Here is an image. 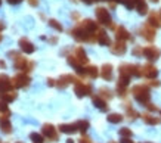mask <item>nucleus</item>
I'll return each instance as SVG.
<instances>
[{
    "instance_id": "1",
    "label": "nucleus",
    "mask_w": 161,
    "mask_h": 143,
    "mask_svg": "<svg viewBox=\"0 0 161 143\" xmlns=\"http://www.w3.org/2000/svg\"><path fill=\"white\" fill-rule=\"evenodd\" d=\"M132 93L135 96L139 103L147 105L149 103V99H151V93H149V87L148 86H143V84H137L132 89Z\"/></svg>"
},
{
    "instance_id": "2",
    "label": "nucleus",
    "mask_w": 161,
    "mask_h": 143,
    "mask_svg": "<svg viewBox=\"0 0 161 143\" xmlns=\"http://www.w3.org/2000/svg\"><path fill=\"white\" fill-rule=\"evenodd\" d=\"M95 12H96V18H98V21L102 25H107V27H109L111 30H115V28H117V27L114 25V22H112L111 15H109L108 9H105V8H96Z\"/></svg>"
},
{
    "instance_id": "3",
    "label": "nucleus",
    "mask_w": 161,
    "mask_h": 143,
    "mask_svg": "<svg viewBox=\"0 0 161 143\" xmlns=\"http://www.w3.org/2000/svg\"><path fill=\"white\" fill-rule=\"evenodd\" d=\"M14 66L15 69H19V71H24V72H28L34 68V62H28L25 58H18V59L14 61Z\"/></svg>"
},
{
    "instance_id": "4",
    "label": "nucleus",
    "mask_w": 161,
    "mask_h": 143,
    "mask_svg": "<svg viewBox=\"0 0 161 143\" xmlns=\"http://www.w3.org/2000/svg\"><path fill=\"white\" fill-rule=\"evenodd\" d=\"M74 93L77 94V98H84V96H89L92 94V86L90 84H84V83H77L75 87H74Z\"/></svg>"
},
{
    "instance_id": "5",
    "label": "nucleus",
    "mask_w": 161,
    "mask_h": 143,
    "mask_svg": "<svg viewBox=\"0 0 161 143\" xmlns=\"http://www.w3.org/2000/svg\"><path fill=\"white\" fill-rule=\"evenodd\" d=\"M30 77L28 75H25V74H18V75H15L14 78H12V84H14V87L15 89H22V87H27L30 84Z\"/></svg>"
},
{
    "instance_id": "6",
    "label": "nucleus",
    "mask_w": 161,
    "mask_h": 143,
    "mask_svg": "<svg viewBox=\"0 0 161 143\" xmlns=\"http://www.w3.org/2000/svg\"><path fill=\"white\" fill-rule=\"evenodd\" d=\"M142 55H143L147 59H149V61H155V59H158V58L161 56V50L157 49V47H154V46H147V47H143Z\"/></svg>"
},
{
    "instance_id": "7",
    "label": "nucleus",
    "mask_w": 161,
    "mask_h": 143,
    "mask_svg": "<svg viewBox=\"0 0 161 143\" xmlns=\"http://www.w3.org/2000/svg\"><path fill=\"white\" fill-rule=\"evenodd\" d=\"M141 35L143 37V39H147L148 41H152V40L155 39V28L147 22L145 25H142L141 27Z\"/></svg>"
},
{
    "instance_id": "8",
    "label": "nucleus",
    "mask_w": 161,
    "mask_h": 143,
    "mask_svg": "<svg viewBox=\"0 0 161 143\" xmlns=\"http://www.w3.org/2000/svg\"><path fill=\"white\" fill-rule=\"evenodd\" d=\"M42 131H43L44 136L47 139H50L52 142H56V140H58V133H56V130H55V127L52 124H44L43 128H42Z\"/></svg>"
},
{
    "instance_id": "9",
    "label": "nucleus",
    "mask_w": 161,
    "mask_h": 143,
    "mask_svg": "<svg viewBox=\"0 0 161 143\" xmlns=\"http://www.w3.org/2000/svg\"><path fill=\"white\" fill-rule=\"evenodd\" d=\"M14 89V84H12V80L8 77V75L2 74L0 75V93H5V92H9V90Z\"/></svg>"
},
{
    "instance_id": "10",
    "label": "nucleus",
    "mask_w": 161,
    "mask_h": 143,
    "mask_svg": "<svg viewBox=\"0 0 161 143\" xmlns=\"http://www.w3.org/2000/svg\"><path fill=\"white\" fill-rule=\"evenodd\" d=\"M157 74H158V69H157L154 65L147 64L145 66H142V75H143V77H147V78H149V80H154L157 77Z\"/></svg>"
},
{
    "instance_id": "11",
    "label": "nucleus",
    "mask_w": 161,
    "mask_h": 143,
    "mask_svg": "<svg viewBox=\"0 0 161 143\" xmlns=\"http://www.w3.org/2000/svg\"><path fill=\"white\" fill-rule=\"evenodd\" d=\"M109 49H111V53L117 55V56H120V55H124L126 53V43L124 41H120V40H117V43H114V45L109 46Z\"/></svg>"
},
{
    "instance_id": "12",
    "label": "nucleus",
    "mask_w": 161,
    "mask_h": 143,
    "mask_svg": "<svg viewBox=\"0 0 161 143\" xmlns=\"http://www.w3.org/2000/svg\"><path fill=\"white\" fill-rule=\"evenodd\" d=\"M19 47H21V50H22V52H25L27 55L34 53V50H36V47L33 46V43H31L28 39H25V37L19 39Z\"/></svg>"
},
{
    "instance_id": "13",
    "label": "nucleus",
    "mask_w": 161,
    "mask_h": 143,
    "mask_svg": "<svg viewBox=\"0 0 161 143\" xmlns=\"http://www.w3.org/2000/svg\"><path fill=\"white\" fill-rule=\"evenodd\" d=\"M115 39L120 40V41H126V40L130 39V33H129L123 25H120V27L115 28Z\"/></svg>"
},
{
    "instance_id": "14",
    "label": "nucleus",
    "mask_w": 161,
    "mask_h": 143,
    "mask_svg": "<svg viewBox=\"0 0 161 143\" xmlns=\"http://www.w3.org/2000/svg\"><path fill=\"white\" fill-rule=\"evenodd\" d=\"M74 56H75V59H77L81 65L89 64V58H87V55H86V52H84L83 47H77L75 52H74Z\"/></svg>"
},
{
    "instance_id": "15",
    "label": "nucleus",
    "mask_w": 161,
    "mask_h": 143,
    "mask_svg": "<svg viewBox=\"0 0 161 143\" xmlns=\"http://www.w3.org/2000/svg\"><path fill=\"white\" fill-rule=\"evenodd\" d=\"M96 40H98L99 45H102V46H111V40H109L108 34L103 30H98V31H96Z\"/></svg>"
},
{
    "instance_id": "16",
    "label": "nucleus",
    "mask_w": 161,
    "mask_h": 143,
    "mask_svg": "<svg viewBox=\"0 0 161 143\" xmlns=\"http://www.w3.org/2000/svg\"><path fill=\"white\" fill-rule=\"evenodd\" d=\"M148 24L152 25L154 28H160L161 27V15L158 12H151L149 18H148Z\"/></svg>"
},
{
    "instance_id": "17",
    "label": "nucleus",
    "mask_w": 161,
    "mask_h": 143,
    "mask_svg": "<svg viewBox=\"0 0 161 143\" xmlns=\"http://www.w3.org/2000/svg\"><path fill=\"white\" fill-rule=\"evenodd\" d=\"M80 25L83 27L84 30H87L89 33H96V31H98V24L92 19H84Z\"/></svg>"
},
{
    "instance_id": "18",
    "label": "nucleus",
    "mask_w": 161,
    "mask_h": 143,
    "mask_svg": "<svg viewBox=\"0 0 161 143\" xmlns=\"http://www.w3.org/2000/svg\"><path fill=\"white\" fill-rule=\"evenodd\" d=\"M0 130L6 134H9L10 131H12V125H10L9 117H2V118H0Z\"/></svg>"
},
{
    "instance_id": "19",
    "label": "nucleus",
    "mask_w": 161,
    "mask_h": 143,
    "mask_svg": "<svg viewBox=\"0 0 161 143\" xmlns=\"http://www.w3.org/2000/svg\"><path fill=\"white\" fill-rule=\"evenodd\" d=\"M101 77L103 80H107V81H109L112 78V65H109V64L103 65L102 68H101Z\"/></svg>"
},
{
    "instance_id": "20",
    "label": "nucleus",
    "mask_w": 161,
    "mask_h": 143,
    "mask_svg": "<svg viewBox=\"0 0 161 143\" xmlns=\"http://www.w3.org/2000/svg\"><path fill=\"white\" fill-rule=\"evenodd\" d=\"M93 105L96 106L98 109H101V111H107L108 106H107V100L103 98H101V96H93Z\"/></svg>"
},
{
    "instance_id": "21",
    "label": "nucleus",
    "mask_w": 161,
    "mask_h": 143,
    "mask_svg": "<svg viewBox=\"0 0 161 143\" xmlns=\"http://www.w3.org/2000/svg\"><path fill=\"white\" fill-rule=\"evenodd\" d=\"M59 130H61V133H65V134H73L75 133L78 128L75 124H62V125H59Z\"/></svg>"
},
{
    "instance_id": "22",
    "label": "nucleus",
    "mask_w": 161,
    "mask_h": 143,
    "mask_svg": "<svg viewBox=\"0 0 161 143\" xmlns=\"http://www.w3.org/2000/svg\"><path fill=\"white\" fill-rule=\"evenodd\" d=\"M142 118L147 124L149 125H155V124H161V118H157V117H152L151 114H143L142 115Z\"/></svg>"
},
{
    "instance_id": "23",
    "label": "nucleus",
    "mask_w": 161,
    "mask_h": 143,
    "mask_svg": "<svg viewBox=\"0 0 161 143\" xmlns=\"http://www.w3.org/2000/svg\"><path fill=\"white\" fill-rule=\"evenodd\" d=\"M16 96H18V93L15 90H9V92H5V93H0V98L3 99L5 102H12V100L16 99Z\"/></svg>"
},
{
    "instance_id": "24",
    "label": "nucleus",
    "mask_w": 161,
    "mask_h": 143,
    "mask_svg": "<svg viewBox=\"0 0 161 143\" xmlns=\"http://www.w3.org/2000/svg\"><path fill=\"white\" fill-rule=\"evenodd\" d=\"M86 75H89L90 78H98L99 75H101V71L96 66H87L86 68Z\"/></svg>"
},
{
    "instance_id": "25",
    "label": "nucleus",
    "mask_w": 161,
    "mask_h": 143,
    "mask_svg": "<svg viewBox=\"0 0 161 143\" xmlns=\"http://www.w3.org/2000/svg\"><path fill=\"white\" fill-rule=\"evenodd\" d=\"M136 9H137V12H139L141 15H147L148 13L147 2H145V0H139V2H137V5H136Z\"/></svg>"
},
{
    "instance_id": "26",
    "label": "nucleus",
    "mask_w": 161,
    "mask_h": 143,
    "mask_svg": "<svg viewBox=\"0 0 161 143\" xmlns=\"http://www.w3.org/2000/svg\"><path fill=\"white\" fill-rule=\"evenodd\" d=\"M99 96L103 98L105 100H109V99H112L114 94H112V92L109 89H107V87H101V89H99Z\"/></svg>"
},
{
    "instance_id": "27",
    "label": "nucleus",
    "mask_w": 161,
    "mask_h": 143,
    "mask_svg": "<svg viewBox=\"0 0 161 143\" xmlns=\"http://www.w3.org/2000/svg\"><path fill=\"white\" fill-rule=\"evenodd\" d=\"M107 119L111 124H118V123H121V121H123V115L114 112V114H109V115L107 117Z\"/></svg>"
},
{
    "instance_id": "28",
    "label": "nucleus",
    "mask_w": 161,
    "mask_h": 143,
    "mask_svg": "<svg viewBox=\"0 0 161 143\" xmlns=\"http://www.w3.org/2000/svg\"><path fill=\"white\" fill-rule=\"evenodd\" d=\"M6 103H8V102H5L3 99L0 100V115H2V117H9L10 115V111Z\"/></svg>"
},
{
    "instance_id": "29",
    "label": "nucleus",
    "mask_w": 161,
    "mask_h": 143,
    "mask_svg": "<svg viewBox=\"0 0 161 143\" xmlns=\"http://www.w3.org/2000/svg\"><path fill=\"white\" fill-rule=\"evenodd\" d=\"M75 125H77V128L81 131V133H86V130L89 128V121H86V119H80V121L75 123Z\"/></svg>"
},
{
    "instance_id": "30",
    "label": "nucleus",
    "mask_w": 161,
    "mask_h": 143,
    "mask_svg": "<svg viewBox=\"0 0 161 143\" xmlns=\"http://www.w3.org/2000/svg\"><path fill=\"white\" fill-rule=\"evenodd\" d=\"M126 109H127V117H129V119H136L137 118V115H139V114H137L135 109L130 108V105L129 103H126Z\"/></svg>"
},
{
    "instance_id": "31",
    "label": "nucleus",
    "mask_w": 161,
    "mask_h": 143,
    "mask_svg": "<svg viewBox=\"0 0 161 143\" xmlns=\"http://www.w3.org/2000/svg\"><path fill=\"white\" fill-rule=\"evenodd\" d=\"M137 2H139V0H123L121 3L126 6L127 9H135L137 5Z\"/></svg>"
},
{
    "instance_id": "32",
    "label": "nucleus",
    "mask_w": 161,
    "mask_h": 143,
    "mask_svg": "<svg viewBox=\"0 0 161 143\" xmlns=\"http://www.w3.org/2000/svg\"><path fill=\"white\" fill-rule=\"evenodd\" d=\"M49 25L52 27V28H53V30L59 31V33H61V31L64 30V28H62V25L59 24V22H58L56 19H49Z\"/></svg>"
},
{
    "instance_id": "33",
    "label": "nucleus",
    "mask_w": 161,
    "mask_h": 143,
    "mask_svg": "<svg viewBox=\"0 0 161 143\" xmlns=\"http://www.w3.org/2000/svg\"><path fill=\"white\" fill-rule=\"evenodd\" d=\"M30 139H31L34 143H43V136L39 133H31L30 134Z\"/></svg>"
},
{
    "instance_id": "34",
    "label": "nucleus",
    "mask_w": 161,
    "mask_h": 143,
    "mask_svg": "<svg viewBox=\"0 0 161 143\" xmlns=\"http://www.w3.org/2000/svg\"><path fill=\"white\" fill-rule=\"evenodd\" d=\"M120 136H123V137H132V130L127 127L120 128Z\"/></svg>"
},
{
    "instance_id": "35",
    "label": "nucleus",
    "mask_w": 161,
    "mask_h": 143,
    "mask_svg": "<svg viewBox=\"0 0 161 143\" xmlns=\"http://www.w3.org/2000/svg\"><path fill=\"white\" fill-rule=\"evenodd\" d=\"M117 93L118 96H126L127 94V90H126V86H121V84H117Z\"/></svg>"
},
{
    "instance_id": "36",
    "label": "nucleus",
    "mask_w": 161,
    "mask_h": 143,
    "mask_svg": "<svg viewBox=\"0 0 161 143\" xmlns=\"http://www.w3.org/2000/svg\"><path fill=\"white\" fill-rule=\"evenodd\" d=\"M8 56H9V58H10L12 61H15V59H18L21 55L18 53V52H15V50H10V52H8Z\"/></svg>"
},
{
    "instance_id": "37",
    "label": "nucleus",
    "mask_w": 161,
    "mask_h": 143,
    "mask_svg": "<svg viewBox=\"0 0 161 143\" xmlns=\"http://www.w3.org/2000/svg\"><path fill=\"white\" fill-rule=\"evenodd\" d=\"M142 52H143V49H142V47H139V46H136V47L133 49V55H135V56H141Z\"/></svg>"
},
{
    "instance_id": "38",
    "label": "nucleus",
    "mask_w": 161,
    "mask_h": 143,
    "mask_svg": "<svg viewBox=\"0 0 161 143\" xmlns=\"http://www.w3.org/2000/svg\"><path fill=\"white\" fill-rule=\"evenodd\" d=\"M149 86H152V87H160L161 83L158 81V80H154V81H151V84H149Z\"/></svg>"
},
{
    "instance_id": "39",
    "label": "nucleus",
    "mask_w": 161,
    "mask_h": 143,
    "mask_svg": "<svg viewBox=\"0 0 161 143\" xmlns=\"http://www.w3.org/2000/svg\"><path fill=\"white\" fill-rule=\"evenodd\" d=\"M120 143H133V140H132L130 137H123V139H121V142H120Z\"/></svg>"
},
{
    "instance_id": "40",
    "label": "nucleus",
    "mask_w": 161,
    "mask_h": 143,
    "mask_svg": "<svg viewBox=\"0 0 161 143\" xmlns=\"http://www.w3.org/2000/svg\"><path fill=\"white\" fill-rule=\"evenodd\" d=\"M28 3L36 8V6H39V0H28Z\"/></svg>"
},
{
    "instance_id": "41",
    "label": "nucleus",
    "mask_w": 161,
    "mask_h": 143,
    "mask_svg": "<svg viewBox=\"0 0 161 143\" xmlns=\"http://www.w3.org/2000/svg\"><path fill=\"white\" fill-rule=\"evenodd\" d=\"M22 0H8V3H10V5H19Z\"/></svg>"
},
{
    "instance_id": "42",
    "label": "nucleus",
    "mask_w": 161,
    "mask_h": 143,
    "mask_svg": "<svg viewBox=\"0 0 161 143\" xmlns=\"http://www.w3.org/2000/svg\"><path fill=\"white\" fill-rule=\"evenodd\" d=\"M47 84H49V86H56V81L52 78H47Z\"/></svg>"
},
{
    "instance_id": "43",
    "label": "nucleus",
    "mask_w": 161,
    "mask_h": 143,
    "mask_svg": "<svg viewBox=\"0 0 161 143\" xmlns=\"http://www.w3.org/2000/svg\"><path fill=\"white\" fill-rule=\"evenodd\" d=\"M49 41L52 43V45H56V41H58V39H56V37H52V39H50Z\"/></svg>"
},
{
    "instance_id": "44",
    "label": "nucleus",
    "mask_w": 161,
    "mask_h": 143,
    "mask_svg": "<svg viewBox=\"0 0 161 143\" xmlns=\"http://www.w3.org/2000/svg\"><path fill=\"white\" fill-rule=\"evenodd\" d=\"M0 68H6V62L0 59Z\"/></svg>"
},
{
    "instance_id": "45",
    "label": "nucleus",
    "mask_w": 161,
    "mask_h": 143,
    "mask_svg": "<svg viewBox=\"0 0 161 143\" xmlns=\"http://www.w3.org/2000/svg\"><path fill=\"white\" fill-rule=\"evenodd\" d=\"M3 28H5V24H3V22H0V30H3Z\"/></svg>"
},
{
    "instance_id": "46",
    "label": "nucleus",
    "mask_w": 161,
    "mask_h": 143,
    "mask_svg": "<svg viewBox=\"0 0 161 143\" xmlns=\"http://www.w3.org/2000/svg\"><path fill=\"white\" fill-rule=\"evenodd\" d=\"M67 143H74V140H73V139H68V140H67Z\"/></svg>"
},
{
    "instance_id": "47",
    "label": "nucleus",
    "mask_w": 161,
    "mask_h": 143,
    "mask_svg": "<svg viewBox=\"0 0 161 143\" xmlns=\"http://www.w3.org/2000/svg\"><path fill=\"white\" fill-rule=\"evenodd\" d=\"M2 40H3V35H2V34H0V41H2Z\"/></svg>"
},
{
    "instance_id": "48",
    "label": "nucleus",
    "mask_w": 161,
    "mask_h": 143,
    "mask_svg": "<svg viewBox=\"0 0 161 143\" xmlns=\"http://www.w3.org/2000/svg\"><path fill=\"white\" fill-rule=\"evenodd\" d=\"M151 2H154V3H157V2H158V0H151Z\"/></svg>"
},
{
    "instance_id": "49",
    "label": "nucleus",
    "mask_w": 161,
    "mask_h": 143,
    "mask_svg": "<svg viewBox=\"0 0 161 143\" xmlns=\"http://www.w3.org/2000/svg\"><path fill=\"white\" fill-rule=\"evenodd\" d=\"M109 143H115V142H109Z\"/></svg>"
},
{
    "instance_id": "50",
    "label": "nucleus",
    "mask_w": 161,
    "mask_h": 143,
    "mask_svg": "<svg viewBox=\"0 0 161 143\" xmlns=\"http://www.w3.org/2000/svg\"><path fill=\"white\" fill-rule=\"evenodd\" d=\"M0 5H2V0H0Z\"/></svg>"
},
{
    "instance_id": "51",
    "label": "nucleus",
    "mask_w": 161,
    "mask_h": 143,
    "mask_svg": "<svg viewBox=\"0 0 161 143\" xmlns=\"http://www.w3.org/2000/svg\"><path fill=\"white\" fill-rule=\"evenodd\" d=\"M18 143H22V142H18Z\"/></svg>"
},
{
    "instance_id": "52",
    "label": "nucleus",
    "mask_w": 161,
    "mask_h": 143,
    "mask_svg": "<svg viewBox=\"0 0 161 143\" xmlns=\"http://www.w3.org/2000/svg\"><path fill=\"white\" fill-rule=\"evenodd\" d=\"M160 15H161V12H160Z\"/></svg>"
}]
</instances>
